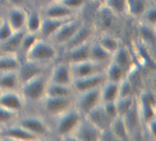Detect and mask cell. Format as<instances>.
Here are the masks:
<instances>
[{"label":"cell","instance_id":"cell-1","mask_svg":"<svg viewBox=\"0 0 156 141\" xmlns=\"http://www.w3.org/2000/svg\"><path fill=\"white\" fill-rule=\"evenodd\" d=\"M83 117L73 106L54 117L47 118L51 128L52 139L69 140L70 135Z\"/></svg>","mask_w":156,"mask_h":141},{"label":"cell","instance_id":"cell-2","mask_svg":"<svg viewBox=\"0 0 156 141\" xmlns=\"http://www.w3.org/2000/svg\"><path fill=\"white\" fill-rule=\"evenodd\" d=\"M48 83V72L32 78L23 83L19 87V93L24 98L27 109L34 108L46 95L47 86Z\"/></svg>","mask_w":156,"mask_h":141},{"label":"cell","instance_id":"cell-3","mask_svg":"<svg viewBox=\"0 0 156 141\" xmlns=\"http://www.w3.org/2000/svg\"><path fill=\"white\" fill-rule=\"evenodd\" d=\"M16 122L28 132L36 136L38 140L52 139V132L48 120L37 112L30 113L26 111L18 117Z\"/></svg>","mask_w":156,"mask_h":141},{"label":"cell","instance_id":"cell-4","mask_svg":"<svg viewBox=\"0 0 156 141\" xmlns=\"http://www.w3.org/2000/svg\"><path fill=\"white\" fill-rule=\"evenodd\" d=\"M58 49L49 39L39 37L29 50L26 60L51 65L58 60Z\"/></svg>","mask_w":156,"mask_h":141},{"label":"cell","instance_id":"cell-5","mask_svg":"<svg viewBox=\"0 0 156 141\" xmlns=\"http://www.w3.org/2000/svg\"><path fill=\"white\" fill-rule=\"evenodd\" d=\"M74 97H56L45 95V97L34 108L37 113L42 115L46 118H51L73 107Z\"/></svg>","mask_w":156,"mask_h":141},{"label":"cell","instance_id":"cell-6","mask_svg":"<svg viewBox=\"0 0 156 141\" xmlns=\"http://www.w3.org/2000/svg\"><path fill=\"white\" fill-rule=\"evenodd\" d=\"M84 23L83 18L79 15L67 20L49 39V40L60 50L75 35L78 29Z\"/></svg>","mask_w":156,"mask_h":141},{"label":"cell","instance_id":"cell-7","mask_svg":"<svg viewBox=\"0 0 156 141\" xmlns=\"http://www.w3.org/2000/svg\"><path fill=\"white\" fill-rule=\"evenodd\" d=\"M100 88L77 93L75 95L74 106L82 116H86L101 103Z\"/></svg>","mask_w":156,"mask_h":141},{"label":"cell","instance_id":"cell-8","mask_svg":"<svg viewBox=\"0 0 156 141\" xmlns=\"http://www.w3.org/2000/svg\"><path fill=\"white\" fill-rule=\"evenodd\" d=\"M124 119L125 125L127 127L130 140L132 139H144V133H143V121L141 118L140 111L138 103L133 105V106L123 116H122Z\"/></svg>","mask_w":156,"mask_h":141},{"label":"cell","instance_id":"cell-9","mask_svg":"<svg viewBox=\"0 0 156 141\" xmlns=\"http://www.w3.org/2000/svg\"><path fill=\"white\" fill-rule=\"evenodd\" d=\"M48 82L67 85L72 84L73 75L70 64L67 61L57 60L49 69Z\"/></svg>","mask_w":156,"mask_h":141},{"label":"cell","instance_id":"cell-10","mask_svg":"<svg viewBox=\"0 0 156 141\" xmlns=\"http://www.w3.org/2000/svg\"><path fill=\"white\" fill-rule=\"evenodd\" d=\"M51 65L39 63L30 60H25L20 61V64L16 69L20 83H23L32 78L48 72Z\"/></svg>","mask_w":156,"mask_h":141},{"label":"cell","instance_id":"cell-11","mask_svg":"<svg viewBox=\"0 0 156 141\" xmlns=\"http://www.w3.org/2000/svg\"><path fill=\"white\" fill-rule=\"evenodd\" d=\"M100 135L101 131L86 117H83L70 135L69 140L98 141L100 140Z\"/></svg>","mask_w":156,"mask_h":141},{"label":"cell","instance_id":"cell-12","mask_svg":"<svg viewBox=\"0 0 156 141\" xmlns=\"http://www.w3.org/2000/svg\"><path fill=\"white\" fill-rule=\"evenodd\" d=\"M106 66L107 64L105 63L97 62L90 59L70 64L73 80L77 78H81V77H85L89 75L104 72Z\"/></svg>","mask_w":156,"mask_h":141},{"label":"cell","instance_id":"cell-13","mask_svg":"<svg viewBox=\"0 0 156 141\" xmlns=\"http://www.w3.org/2000/svg\"><path fill=\"white\" fill-rule=\"evenodd\" d=\"M3 14L6 21L15 31H25L28 9L21 6H8L4 8Z\"/></svg>","mask_w":156,"mask_h":141},{"label":"cell","instance_id":"cell-14","mask_svg":"<svg viewBox=\"0 0 156 141\" xmlns=\"http://www.w3.org/2000/svg\"><path fill=\"white\" fill-rule=\"evenodd\" d=\"M0 106L21 115L27 109V105L18 90L16 91H1Z\"/></svg>","mask_w":156,"mask_h":141},{"label":"cell","instance_id":"cell-15","mask_svg":"<svg viewBox=\"0 0 156 141\" xmlns=\"http://www.w3.org/2000/svg\"><path fill=\"white\" fill-rule=\"evenodd\" d=\"M0 140H38V139L28 132L26 128L15 122L9 126L1 128Z\"/></svg>","mask_w":156,"mask_h":141},{"label":"cell","instance_id":"cell-16","mask_svg":"<svg viewBox=\"0 0 156 141\" xmlns=\"http://www.w3.org/2000/svg\"><path fill=\"white\" fill-rule=\"evenodd\" d=\"M38 9L40 10L42 16L47 17L68 19V18H72V17L80 15L79 13L71 10L68 6H66L60 1H55V2L48 3Z\"/></svg>","mask_w":156,"mask_h":141},{"label":"cell","instance_id":"cell-17","mask_svg":"<svg viewBox=\"0 0 156 141\" xmlns=\"http://www.w3.org/2000/svg\"><path fill=\"white\" fill-rule=\"evenodd\" d=\"M92 39L81 45L60 51L58 60L64 61L71 64L90 59V47Z\"/></svg>","mask_w":156,"mask_h":141},{"label":"cell","instance_id":"cell-18","mask_svg":"<svg viewBox=\"0 0 156 141\" xmlns=\"http://www.w3.org/2000/svg\"><path fill=\"white\" fill-rule=\"evenodd\" d=\"M106 81L105 72L89 75L81 78L74 79L72 82V87L75 93H80L88 90L100 88Z\"/></svg>","mask_w":156,"mask_h":141},{"label":"cell","instance_id":"cell-19","mask_svg":"<svg viewBox=\"0 0 156 141\" xmlns=\"http://www.w3.org/2000/svg\"><path fill=\"white\" fill-rule=\"evenodd\" d=\"M112 61L122 66L129 72L133 69L136 64L134 63V58L129 46L123 44L121 46L112 56Z\"/></svg>","mask_w":156,"mask_h":141},{"label":"cell","instance_id":"cell-20","mask_svg":"<svg viewBox=\"0 0 156 141\" xmlns=\"http://www.w3.org/2000/svg\"><path fill=\"white\" fill-rule=\"evenodd\" d=\"M95 39L107 51H109L112 54V56L121 46L124 44L121 36L112 33L96 34Z\"/></svg>","mask_w":156,"mask_h":141},{"label":"cell","instance_id":"cell-21","mask_svg":"<svg viewBox=\"0 0 156 141\" xmlns=\"http://www.w3.org/2000/svg\"><path fill=\"white\" fill-rule=\"evenodd\" d=\"M84 117H86L100 131H102V130L108 128L112 123L110 118L105 114V112L102 108L101 103L98 106L93 108L91 111H90Z\"/></svg>","mask_w":156,"mask_h":141},{"label":"cell","instance_id":"cell-22","mask_svg":"<svg viewBox=\"0 0 156 141\" xmlns=\"http://www.w3.org/2000/svg\"><path fill=\"white\" fill-rule=\"evenodd\" d=\"M69 19H70V18L62 19V18H54V17H43L41 28H40L39 33H38L39 37L43 38V39H49L52 37V35Z\"/></svg>","mask_w":156,"mask_h":141},{"label":"cell","instance_id":"cell-23","mask_svg":"<svg viewBox=\"0 0 156 141\" xmlns=\"http://www.w3.org/2000/svg\"><path fill=\"white\" fill-rule=\"evenodd\" d=\"M20 85L16 70L0 72V91H16Z\"/></svg>","mask_w":156,"mask_h":141},{"label":"cell","instance_id":"cell-24","mask_svg":"<svg viewBox=\"0 0 156 141\" xmlns=\"http://www.w3.org/2000/svg\"><path fill=\"white\" fill-rule=\"evenodd\" d=\"M155 0H127L128 4V18L138 21L149 6Z\"/></svg>","mask_w":156,"mask_h":141},{"label":"cell","instance_id":"cell-25","mask_svg":"<svg viewBox=\"0 0 156 141\" xmlns=\"http://www.w3.org/2000/svg\"><path fill=\"white\" fill-rule=\"evenodd\" d=\"M38 38H39V34L37 33H31V32H27V31L24 32L22 39L20 40L18 49L16 52V55L19 59L20 61L26 60V57L29 50L31 49V47L33 46V44L36 42V40Z\"/></svg>","mask_w":156,"mask_h":141},{"label":"cell","instance_id":"cell-26","mask_svg":"<svg viewBox=\"0 0 156 141\" xmlns=\"http://www.w3.org/2000/svg\"><path fill=\"white\" fill-rule=\"evenodd\" d=\"M90 59L97 62L108 64L112 61V54L107 51L95 39L91 40L90 47Z\"/></svg>","mask_w":156,"mask_h":141},{"label":"cell","instance_id":"cell-27","mask_svg":"<svg viewBox=\"0 0 156 141\" xmlns=\"http://www.w3.org/2000/svg\"><path fill=\"white\" fill-rule=\"evenodd\" d=\"M105 76L107 81L114 82V83H121L124 80L129 73V71L123 68L122 66L119 65L118 63L111 61L105 69Z\"/></svg>","mask_w":156,"mask_h":141},{"label":"cell","instance_id":"cell-28","mask_svg":"<svg viewBox=\"0 0 156 141\" xmlns=\"http://www.w3.org/2000/svg\"><path fill=\"white\" fill-rule=\"evenodd\" d=\"M42 20H43V16L38 8L33 7L28 9V14L26 20L25 31L38 34L41 28Z\"/></svg>","mask_w":156,"mask_h":141},{"label":"cell","instance_id":"cell-29","mask_svg":"<svg viewBox=\"0 0 156 141\" xmlns=\"http://www.w3.org/2000/svg\"><path fill=\"white\" fill-rule=\"evenodd\" d=\"M76 95L72 84H59V83H49L47 86L46 95L49 96H56V97H74Z\"/></svg>","mask_w":156,"mask_h":141},{"label":"cell","instance_id":"cell-30","mask_svg":"<svg viewBox=\"0 0 156 141\" xmlns=\"http://www.w3.org/2000/svg\"><path fill=\"white\" fill-rule=\"evenodd\" d=\"M119 86L120 83H114L106 80L100 88L101 103L116 101L119 97Z\"/></svg>","mask_w":156,"mask_h":141},{"label":"cell","instance_id":"cell-31","mask_svg":"<svg viewBox=\"0 0 156 141\" xmlns=\"http://www.w3.org/2000/svg\"><path fill=\"white\" fill-rule=\"evenodd\" d=\"M110 128L113 134V137L116 141L130 140V135L125 125L124 119L122 116L117 117L111 123Z\"/></svg>","mask_w":156,"mask_h":141},{"label":"cell","instance_id":"cell-32","mask_svg":"<svg viewBox=\"0 0 156 141\" xmlns=\"http://www.w3.org/2000/svg\"><path fill=\"white\" fill-rule=\"evenodd\" d=\"M138 27L137 30L139 32V39L140 41L143 42L144 45L149 47L150 49L154 50L155 47V28L154 27H150L140 22H137Z\"/></svg>","mask_w":156,"mask_h":141},{"label":"cell","instance_id":"cell-33","mask_svg":"<svg viewBox=\"0 0 156 141\" xmlns=\"http://www.w3.org/2000/svg\"><path fill=\"white\" fill-rule=\"evenodd\" d=\"M101 5L116 16L128 18L127 0H104Z\"/></svg>","mask_w":156,"mask_h":141},{"label":"cell","instance_id":"cell-34","mask_svg":"<svg viewBox=\"0 0 156 141\" xmlns=\"http://www.w3.org/2000/svg\"><path fill=\"white\" fill-rule=\"evenodd\" d=\"M25 31H16L9 39L0 43V48L4 53H14L16 54L22 36Z\"/></svg>","mask_w":156,"mask_h":141},{"label":"cell","instance_id":"cell-35","mask_svg":"<svg viewBox=\"0 0 156 141\" xmlns=\"http://www.w3.org/2000/svg\"><path fill=\"white\" fill-rule=\"evenodd\" d=\"M19 64H20V61L16 54L14 53L0 54V72L16 70Z\"/></svg>","mask_w":156,"mask_h":141},{"label":"cell","instance_id":"cell-36","mask_svg":"<svg viewBox=\"0 0 156 141\" xmlns=\"http://www.w3.org/2000/svg\"><path fill=\"white\" fill-rule=\"evenodd\" d=\"M137 95H127V96H120L115 101L118 112L120 116L125 115L136 103Z\"/></svg>","mask_w":156,"mask_h":141},{"label":"cell","instance_id":"cell-37","mask_svg":"<svg viewBox=\"0 0 156 141\" xmlns=\"http://www.w3.org/2000/svg\"><path fill=\"white\" fill-rule=\"evenodd\" d=\"M142 24L156 28V5L155 2L151 4L149 7L144 11V13L142 15V17L139 18L138 21Z\"/></svg>","mask_w":156,"mask_h":141},{"label":"cell","instance_id":"cell-38","mask_svg":"<svg viewBox=\"0 0 156 141\" xmlns=\"http://www.w3.org/2000/svg\"><path fill=\"white\" fill-rule=\"evenodd\" d=\"M19 116V114L12 112L0 106V127H6L16 122Z\"/></svg>","mask_w":156,"mask_h":141},{"label":"cell","instance_id":"cell-39","mask_svg":"<svg viewBox=\"0 0 156 141\" xmlns=\"http://www.w3.org/2000/svg\"><path fill=\"white\" fill-rule=\"evenodd\" d=\"M66 6L70 8L71 10L80 13L83 8H85L92 0H59Z\"/></svg>","mask_w":156,"mask_h":141},{"label":"cell","instance_id":"cell-40","mask_svg":"<svg viewBox=\"0 0 156 141\" xmlns=\"http://www.w3.org/2000/svg\"><path fill=\"white\" fill-rule=\"evenodd\" d=\"M102 108L105 112V114L107 115V117L110 118L111 121H112L113 119H115L117 117H119V112H118V108L116 106L115 101L113 102H105V103H101Z\"/></svg>","mask_w":156,"mask_h":141},{"label":"cell","instance_id":"cell-41","mask_svg":"<svg viewBox=\"0 0 156 141\" xmlns=\"http://www.w3.org/2000/svg\"><path fill=\"white\" fill-rule=\"evenodd\" d=\"M16 31L12 28V27L9 25V23L6 21V19L4 17V20L0 24V43L5 41L7 39H9Z\"/></svg>","mask_w":156,"mask_h":141},{"label":"cell","instance_id":"cell-42","mask_svg":"<svg viewBox=\"0 0 156 141\" xmlns=\"http://www.w3.org/2000/svg\"><path fill=\"white\" fill-rule=\"evenodd\" d=\"M21 6V7H26L27 9H30V8H33V0H8L6 6Z\"/></svg>","mask_w":156,"mask_h":141},{"label":"cell","instance_id":"cell-43","mask_svg":"<svg viewBox=\"0 0 156 141\" xmlns=\"http://www.w3.org/2000/svg\"><path fill=\"white\" fill-rule=\"evenodd\" d=\"M55 1H59V0H33V7L40 8L43 6L51 2H55Z\"/></svg>","mask_w":156,"mask_h":141},{"label":"cell","instance_id":"cell-44","mask_svg":"<svg viewBox=\"0 0 156 141\" xmlns=\"http://www.w3.org/2000/svg\"><path fill=\"white\" fill-rule=\"evenodd\" d=\"M7 1H8V0H0V10H1V11H3L4 8L6 6Z\"/></svg>","mask_w":156,"mask_h":141},{"label":"cell","instance_id":"cell-45","mask_svg":"<svg viewBox=\"0 0 156 141\" xmlns=\"http://www.w3.org/2000/svg\"><path fill=\"white\" fill-rule=\"evenodd\" d=\"M3 20H4V14H3V11L0 10V24L2 23Z\"/></svg>","mask_w":156,"mask_h":141},{"label":"cell","instance_id":"cell-46","mask_svg":"<svg viewBox=\"0 0 156 141\" xmlns=\"http://www.w3.org/2000/svg\"><path fill=\"white\" fill-rule=\"evenodd\" d=\"M93 2H96L97 4H99V5H101L102 4V2L104 1V0H92Z\"/></svg>","mask_w":156,"mask_h":141},{"label":"cell","instance_id":"cell-47","mask_svg":"<svg viewBox=\"0 0 156 141\" xmlns=\"http://www.w3.org/2000/svg\"><path fill=\"white\" fill-rule=\"evenodd\" d=\"M0 130H1V127H0Z\"/></svg>","mask_w":156,"mask_h":141},{"label":"cell","instance_id":"cell-48","mask_svg":"<svg viewBox=\"0 0 156 141\" xmlns=\"http://www.w3.org/2000/svg\"><path fill=\"white\" fill-rule=\"evenodd\" d=\"M0 92H1V91H0Z\"/></svg>","mask_w":156,"mask_h":141}]
</instances>
